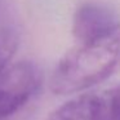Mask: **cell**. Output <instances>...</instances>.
<instances>
[{"label": "cell", "instance_id": "3", "mask_svg": "<svg viewBox=\"0 0 120 120\" xmlns=\"http://www.w3.org/2000/svg\"><path fill=\"white\" fill-rule=\"evenodd\" d=\"M45 120H120V84L75 97Z\"/></svg>", "mask_w": 120, "mask_h": 120}, {"label": "cell", "instance_id": "5", "mask_svg": "<svg viewBox=\"0 0 120 120\" xmlns=\"http://www.w3.org/2000/svg\"><path fill=\"white\" fill-rule=\"evenodd\" d=\"M0 39L13 45H17L18 43V35L13 17L4 0H0Z\"/></svg>", "mask_w": 120, "mask_h": 120}, {"label": "cell", "instance_id": "4", "mask_svg": "<svg viewBox=\"0 0 120 120\" xmlns=\"http://www.w3.org/2000/svg\"><path fill=\"white\" fill-rule=\"evenodd\" d=\"M119 25L111 8L101 3H84L72 18V35L79 44L103 36Z\"/></svg>", "mask_w": 120, "mask_h": 120}, {"label": "cell", "instance_id": "2", "mask_svg": "<svg viewBox=\"0 0 120 120\" xmlns=\"http://www.w3.org/2000/svg\"><path fill=\"white\" fill-rule=\"evenodd\" d=\"M41 72L30 61H21L0 74V120H9L39 94Z\"/></svg>", "mask_w": 120, "mask_h": 120}, {"label": "cell", "instance_id": "6", "mask_svg": "<svg viewBox=\"0 0 120 120\" xmlns=\"http://www.w3.org/2000/svg\"><path fill=\"white\" fill-rule=\"evenodd\" d=\"M16 49H17V45H12L0 39V74L7 68L5 67L7 63L11 60L12 54L16 52Z\"/></svg>", "mask_w": 120, "mask_h": 120}, {"label": "cell", "instance_id": "1", "mask_svg": "<svg viewBox=\"0 0 120 120\" xmlns=\"http://www.w3.org/2000/svg\"><path fill=\"white\" fill-rule=\"evenodd\" d=\"M120 71V23L103 36L79 44L57 63L50 90L68 96L103 83Z\"/></svg>", "mask_w": 120, "mask_h": 120}]
</instances>
